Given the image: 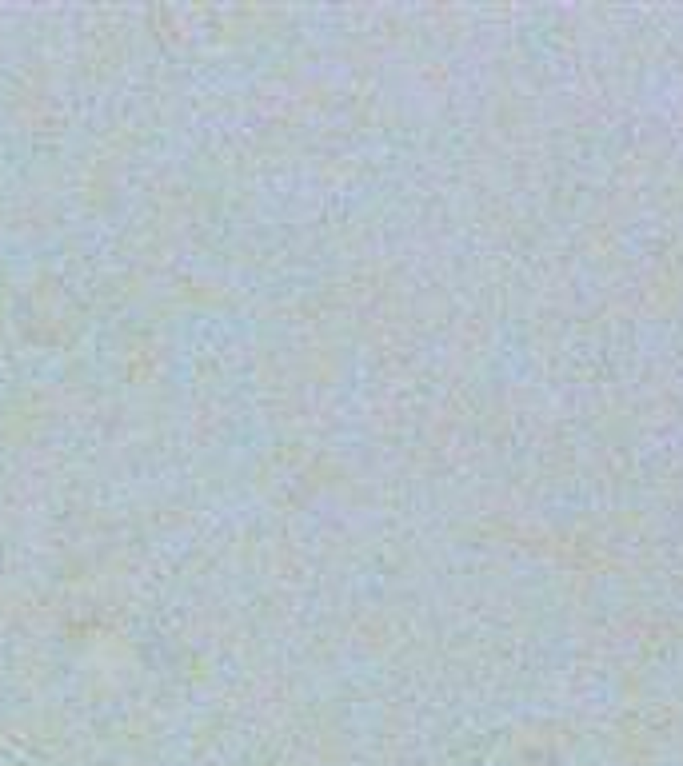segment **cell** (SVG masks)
I'll use <instances>...</instances> for the list:
<instances>
[]
</instances>
